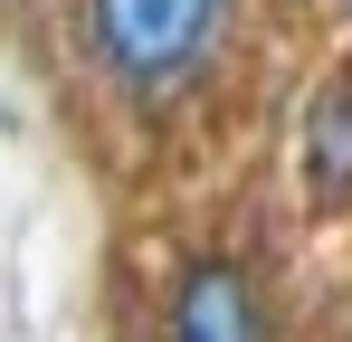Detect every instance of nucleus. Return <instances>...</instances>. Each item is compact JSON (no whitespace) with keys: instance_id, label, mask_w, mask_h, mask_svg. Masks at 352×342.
Returning <instances> with one entry per match:
<instances>
[{"instance_id":"obj_1","label":"nucleus","mask_w":352,"mask_h":342,"mask_svg":"<svg viewBox=\"0 0 352 342\" xmlns=\"http://www.w3.org/2000/svg\"><path fill=\"white\" fill-rule=\"evenodd\" d=\"M229 29V0H86V38L133 95H181Z\"/></svg>"},{"instance_id":"obj_2","label":"nucleus","mask_w":352,"mask_h":342,"mask_svg":"<svg viewBox=\"0 0 352 342\" xmlns=\"http://www.w3.org/2000/svg\"><path fill=\"white\" fill-rule=\"evenodd\" d=\"M172 342H257V285L229 257H200L172 285Z\"/></svg>"},{"instance_id":"obj_3","label":"nucleus","mask_w":352,"mask_h":342,"mask_svg":"<svg viewBox=\"0 0 352 342\" xmlns=\"http://www.w3.org/2000/svg\"><path fill=\"white\" fill-rule=\"evenodd\" d=\"M305 181L314 200H352V76H324L305 105Z\"/></svg>"}]
</instances>
